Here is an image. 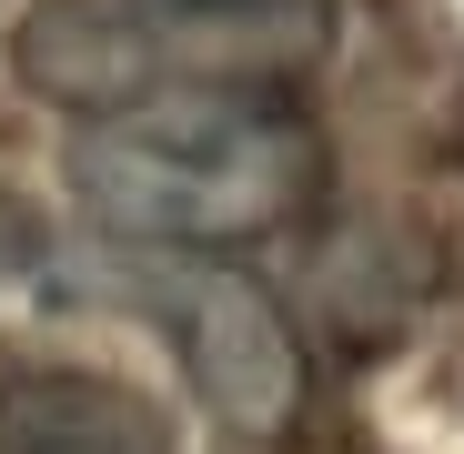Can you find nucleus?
<instances>
[{
  "mask_svg": "<svg viewBox=\"0 0 464 454\" xmlns=\"http://www.w3.org/2000/svg\"><path fill=\"white\" fill-rule=\"evenodd\" d=\"M0 454H172V424L121 373L31 363L0 384Z\"/></svg>",
  "mask_w": 464,
  "mask_h": 454,
  "instance_id": "nucleus-4",
  "label": "nucleus"
},
{
  "mask_svg": "<svg viewBox=\"0 0 464 454\" xmlns=\"http://www.w3.org/2000/svg\"><path fill=\"white\" fill-rule=\"evenodd\" d=\"M334 51V0H41L11 31V71L111 121L172 92H303Z\"/></svg>",
  "mask_w": 464,
  "mask_h": 454,
  "instance_id": "nucleus-2",
  "label": "nucleus"
},
{
  "mask_svg": "<svg viewBox=\"0 0 464 454\" xmlns=\"http://www.w3.org/2000/svg\"><path fill=\"white\" fill-rule=\"evenodd\" d=\"M151 303H162V324H172V343H182L192 394H202L232 434H283V424L303 414V343H293V324L273 314L263 283L222 273V263H182Z\"/></svg>",
  "mask_w": 464,
  "mask_h": 454,
  "instance_id": "nucleus-3",
  "label": "nucleus"
},
{
  "mask_svg": "<svg viewBox=\"0 0 464 454\" xmlns=\"http://www.w3.org/2000/svg\"><path fill=\"white\" fill-rule=\"evenodd\" d=\"M61 172L141 253H243L324 202V131L293 92H172L82 121Z\"/></svg>",
  "mask_w": 464,
  "mask_h": 454,
  "instance_id": "nucleus-1",
  "label": "nucleus"
}]
</instances>
